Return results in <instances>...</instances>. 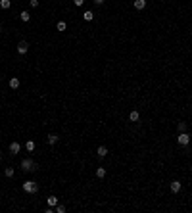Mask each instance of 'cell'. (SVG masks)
<instances>
[{
    "mask_svg": "<svg viewBox=\"0 0 192 213\" xmlns=\"http://www.w3.org/2000/svg\"><path fill=\"white\" fill-rule=\"evenodd\" d=\"M21 169L27 171V173H31V171H37V169H39V165H37L31 158H25V159L21 161Z\"/></svg>",
    "mask_w": 192,
    "mask_h": 213,
    "instance_id": "1",
    "label": "cell"
},
{
    "mask_svg": "<svg viewBox=\"0 0 192 213\" xmlns=\"http://www.w3.org/2000/svg\"><path fill=\"white\" fill-rule=\"evenodd\" d=\"M23 190H25L27 194H37V192H39V184L35 181H25L23 182Z\"/></svg>",
    "mask_w": 192,
    "mask_h": 213,
    "instance_id": "2",
    "label": "cell"
},
{
    "mask_svg": "<svg viewBox=\"0 0 192 213\" xmlns=\"http://www.w3.org/2000/svg\"><path fill=\"white\" fill-rule=\"evenodd\" d=\"M177 142H179L181 146H188V144H190V134L186 133V131H185V133H179Z\"/></svg>",
    "mask_w": 192,
    "mask_h": 213,
    "instance_id": "3",
    "label": "cell"
},
{
    "mask_svg": "<svg viewBox=\"0 0 192 213\" xmlns=\"http://www.w3.org/2000/svg\"><path fill=\"white\" fill-rule=\"evenodd\" d=\"M27 52H29V42H27V40H19L18 54H27Z\"/></svg>",
    "mask_w": 192,
    "mask_h": 213,
    "instance_id": "4",
    "label": "cell"
},
{
    "mask_svg": "<svg viewBox=\"0 0 192 213\" xmlns=\"http://www.w3.org/2000/svg\"><path fill=\"white\" fill-rule=\"evenodd\" d=\"M19 150H21V144H19V142H12V144H10V154L12 155L19 154Z\"/></svg>",
    "mask_w": 192,
    "mask_h": 213,
    "instance_id": "5",
    "label": "cell"
},
{
    "mask_svg": "<svg viewBox=\"0 0 192 213\" xmlns=\"http://www.w3.org/2000/svg\"><path fill=\"white\" fill-rule=\"evenodd\" d=\"M46 202H48V207H56V206L60 204V200L56 198V196H48V198H46Z\"/></svg>",
    "mask_w": 192,
    "mask_h": 213,
    "instance_id": "6",
    "label": "cell"
},
{
    "mask_svg": "<svg viewBox=\"0 0 192 213\" xmlns=\"http://www.w3.org/2000/svg\"><path fill=\"white\" fill-rule=\"evenodd\" d=\"M96 155H98V158H106V155H108V148H106V146H98Z\"/></svg>",
    "mask_w": 192,
    "mask_h": 213,
    "instance_id": "7",
    "label": "cell"
},
{
    "mask_svg": "<svg viewBox=\"0 0 192 213\" xmlns=\"http://www.w3.org/2000/svg\"><path fill=\"white\" fill-rule=\"evenodd\" d=\"M181 186H183L181 181H173V182H171V192H173V194H177V192L181 190Z\"/></svg>",
    "mask_w": 192,
    "mask_h": 213,
    "instance_id": "8",
    "label": "cell"
},
{
    "mask_svg": "<svg viewBox=\"0 0 192 213\" xmlns=\"http://www.w3.org/2000/svg\"><path fill=\"white\" fill-rule=\"evenodd\" d=\"M138 119H140V113L137 112V109H133V112L129 113V121H133V123H137Z\"/></svg>",
    "mask_w": 192,
    "mask_h": 213,
    "instance_id": "9",
    "label": "cell"
},
{
    "mask_svg": "<svg viewBox=\"0 0 192 213\" xmlns=\"http://www.w3.org/2000/svg\"><path fill=\"white\" fill-rule=\"evenodd\" d=\"M60 140V138H58V134H48V136H46V142H48V144H56V142H58Z\"/></svg>",
    "mask_w": 192,
    "mask_h": 213,
    "instance_id": "10",
    "label": "cell"
},
{
    "mask_svg": "<svg viewBox=\"0 0 192 213\" xmlns=\"http://www.w3.org/2000/svg\"><path fill=\"white\" fill-rule=\"evenodd\" d=\"M134 8H137V10H144L146 8V0H134Z\"/></svg>",
    "mask_w": 192,
    "mask_h": 213,
    "instance_id": "11",
    "label": "cell"
},
{
    "mask_svg": "<svg viewBox=\"0 0 192 213\" xmlns=\"http://www.w3.org/2000/svg\"><path fill=\"white\" fill-rule=\"evenodd\" d=\"M19 19H21V21H29V19H31V14H29V12H27V10H23L21 12V14H19Z\"/></svg>",
    "mask_w": 192,
    "mask_h": 213,
    "instance_id": "12",
    "label": "cell"
},
{
    "mask_svg": "<svg viewBox=\"0 0 192 213\" xmlns=\"http://www.w3.org/2000/svg\"><path fill=\"white\" fill-rule=\"evenodd\" d=\"M10 88H14V90H15V88H19V79H18V77H12V79H10Z\"/></svg>",
    "mask_w": 192,
    "mask_h": 213,
    "instance_id": "13",
    "label": "cell"
},
{
    "mask_svg": "<svg viewBox=\"0 0 192 213\" xmlns=\"http://www.w3.org/2000/svg\"><path fill=\"white\" fill-rule=\"evenodd\" d=\"M83 19H85V21H92V19H94V14H92L91 10H87V12L83 14Z\"/></svg>",
    "mask_w": 192,
    "mask_h": 213,
    "instance_id": "14",
    "label": "cell"
},
{
    "mask_svg": "<svg viewBox=\"0 0 192 213\" xmlns=\"http://www.w3.org/2000/svg\"><path fill=\"white\" fill-rule=\"evenodd\" d=\"M96 177L98 179H104L106 177V169H104V167H96Z\"/></svg>",
    "mask_w": 192,
    "mask_h": 213,
    "instance_id": "15",
    "label": "cell"
},
{
    "mask_svg": "<svg viewBox=\"0 0 192 213\" xmlns=\"http://www.w3.org/2000/svg\"><path fill=\"white\" fill-rule=\"evenodd\" d=\"M10 6H12V0H0V8L2 10H8Z\"/></svg>",
    "mask_w": 192,
    "mask_h": 213,
    "instance_id": "16",
    "label": "cell"
},
{
    "mask_svg": "<svg viewBox=\"0 0 192 213\" xmlns=\"http://www.w3.org/2000/svg\"><path fill=\"white\" fill-rule=\"evenodd\" d=\"M4 175H6L8 179H12L14 177V167H6V169H4Z\"/></svg>",
    "mask_w": 192,
    "mask_h": 213,
    "instance_id": "17",
    "label": "cell"
},
{
    "mask_svg": "<svg viewBox=\"0 0 192 213\" xmlns=\"http://www.w3.org/2000/svg\"><path fill=\"white\" fill-rule=\"evenodd\" d=\"M177 129H179V133H185V131H186V123L185 121H179L177 123Z\"/></svg>",
    "mask_w": 192,
    "mask_h": 213,
    "instance_id": "18",
    "label": "cell"
},
{
    "mask_svg": "<svg viewBox=\"0 0 192 213\" xmlns=\"http://www.w3.org/2000/svg\"><path fill=\"white\" fill-rule=\"evenodd\" d=\"M25 148H27V152H33V150H35V142H33V140H27Z\"/></svg>",
    "mask_w": 192,
    "mask_h": 213,
    "instance_id": "19",
    "label": "cell"
},
{
    "mask_svg": "<svg viewBox=\"0 0 192 213\" xmlns=\"http://www.w3.org/2000/svg\"><path fill=\"white\" fill-rule=\"evenodd\" d=\"M65 27H67V25H65V21H58L56 29H58V31H65Z\"/></svg>",
    "mask_w": 192,
    "mask_h": 213,
    "instance_id": "20",
    "label": "cell"
},
{
    "mask_svg": "<svg viewBox=\"0 0 192 213\" xmlns=\"http://www.w3.org/2000/svg\"><path fill=\"white\" fill-rule=\"evenodd\" d=\"M54 211H58V213H65V206H62V204H58V206L54 207Z\"/></svg>",
    "mask_w": 192,
    "mask_h": 213,
    "instance_id": "21",
    "label": "cell"
},
{
    "mask_svg": "<svg viewBox=\"0 0 192 213\" xmlns=\"http://www.w3.org/2000/svg\"><path fill=\"white\" fill-rule=\"evenodd\" d=\"M29 6L31 8H37V6H39V0H29Z\"/></svg>",
    "mask_w": 192,
    "mask_h": 213,
    "instance_id": "22",
    "label": "cell"
},
{
    "mask_svg": "<svg viewBox=\"0 0 192 213\" xmlns=\"http://www.w3.org/2000/svg\"><path fill=\"white\" fill-rule=\"evenodd\" d=\"M73 4H75V6H83L85 0H73Z\"/></svg>",
    "mask_w": 192,
    "mask_h": 213,
    "instance_id": "23",
    "label": "cell"
},
{
    "mask_svg": "<svg viewBox=\"0 0 192 213\" xmlns=\"http://www.w3.org/2000/svg\"><path fill=\"white\" fill-rule=\"evenodd\" d=\"M106 0H94V4H98V6H100V4H104Z\"/></svg>",
    "mask_w": 192,
    "mask_h": 213,
    "instance_id": "24",
    "label": "cell"
},
{
    "mask_svg": "<svg viewBox=\"0 0 192 213\" xmlns=\"http://www.w3.org/2000/svg\"><path fill=\"white\" fill-rule=\"evenodd\" d=\"M0 161H2V154H0Z\"/></svg>",
    "mask_w": 192,
    "mask_h": 213,
    "instance_id": "25",
    "label": "cell"
}]
</instances>
